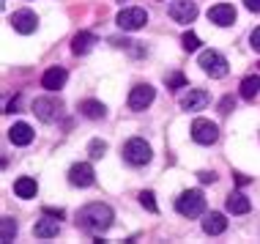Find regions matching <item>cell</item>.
Wrapping results in <instances>:
<instances>
[{"label": "cell", "mask_w": 260, "mask_h": 244, "mask_svg": "<svg viewBox=\"0 0 260 244\" xmlns=\"http://www.w3.org/2000/svg\"><path fill=\"white\" fill-rule=\"evenodd\" d=\"M115 220V211L107 203H88L85 208L77 211V228L85 233H104Z\"/></svg>", "instance_id": "6da1fadb"}, {"label": "cell", "mask_w": 260, "mask_h": 244, "mask_svg": "<svg viewBox=\"0 0 260 244\" xmlns=\"http://www.w3.org/2000/svg\"><path fill=\"white\" fill-rule=\"evenodd\" d=\"M175 211H178L181 217H189V220L200 217V214L206 211V198H203V192L200 190L181 192L178 198H175Z\"/></svg>", "instance_id": "7a4b0ae2"}, {"label": "cell", "mask_w": 260, "mask_h": 244, "mask_svg": "<svg viewBox=\"0 0 260 244\" xmlns=\"http://www.w3.org/2000/svg\"><path fill=\"white\" fill-rule=\"evenodd\" d=\"M200 69L208 74V77H214V80H222V77H228V72H230V64H228V58H224L222 52H216V50H206V52H200Z\"/></svg>", "instance_id": "3957f363"}, {"label": "cell", "mask_w": 260, "mask_h": 244, "mask_svg": "<svg viewBox=\"0 0 260 244\" xmlns=\"http://www.w3.org/2000/svg\"><path fill=\"white\" fill-rule=\"evenodd\" d=\"M151 157H153V151H151V145L145 143L143 137H132V140L123 145V159H126L129 165H135V167L148 165Z\"/></svg>", "instance_id": "277c9868"}, {"label": "cell", "mask_w": 260, "mask_h": 244, "mask_svg": "<svg viewBox=\"0 0 260 244\" xmlns=\"http://www.w3.org/2000/svg\"><path fill=\"white\" fill-rule=\"evenodd\" d=\"M115 22L121 30H140V27H145L148 25V11L145 9H123L121 14L115 17Z\"/></svg>", "instance_id": "5b68a950"}, {"label": "cell", "mask_w": 260, "mask_h": 244, "mask_svg": "<svg viewBox=\"0 0 260 244\" xmlns=\"http://www.w3.org/2000/svg\"><path fill=\"white\" fill-rule=\"evenodd\" d=\"M216 137H219V127L211 124L208 118H194L192 121V140L194 143L211 145V143H216Z\"/></svg>", "instance_id": "8992f818"}, {"label": "cell", "mask_w": 260, "mask_h": 244, "mask_svg": "<svg viewBox=\"0 0 260 244\" xmlns=\"http://www.w3.org/2000/svg\"><path fill=\"white\" fill-rule=\"evenodd\" d=\"M60 110H63L60 99H52V96H41V99L33 102V113H36V118H41L44 124L58 121V118H60Z\"/></svg>", "instance_id": "52a82bcc"}, {"label": "cell", "mask_w": 260, "mask_h": 244, "mask_svg": "<svg viewBox=\"0 0 260 244\" xmlns=\"http://www.w3.org/2000/svg\"><path fill=\"white\" fill-rule=\"evenodd\" d=\"M153 99H156V90H153V85H148V82H140V85H135V88H132V94H129V110L140 113V110L151 107Z\"/></svg>", "instance_id": "ba28073f"}, {"label": "cell", "mask_w": 260, "mask_h": 244, "mask_svg": "<svg viewBox=\"0 0 260 244\" xmlns=\"http://www.w3.org/2000/svg\"><path fill=\"white\" fill-rule=\"evenodd\" d=\"M167 14H170L173 22L189 25V22H194V17H198V6H194V0H173Z\"/></svg>", "instance_id": "9c48e42d"}, {"label": "cell", "mask_w": 260, "mask_h": 244, "mask_svg": "<svg viewBox=\"0 0 260 244\" xmlns=\"http://www.w3.org/2000/svg\"><path fill=\"white\" fill-rule=\"evenodd\" d=\"M11 27L17 33H33L39 27V17H36V11H30V9H19V11H14L11 14Z\"/></svg>", "instance_id": "30bf717a"}, {"label": "cell", "mask_w": 260, "mask_h": 244, "mask_svg": "<svg viewBox=\"0 0 260 244\" xmlns=\"http://www.w3.org/2000/svg\"><path fill=\"white\" fill-rule=\"evenodd\" d=\"M96 181V173H93V167H90L88 162H77L72 165V170H69V184L72 187H90Z\"/></svg>", "instance_id": "8fae6325"}, {"label": "cell", "mask_w": 260, "mask_h": 244, "mask_svg": "<svg viewBox=\"0 0 260 244\" xmlns=\"http://www.w3.org/2000/svg\"><path fill=\"white\" fill-rule=\"evenodd\" d=\"M208 19L214 25H219V27H230L236 22V9L230 3H216V6L208 9Z\"/></svg>", "instance_id": "7c38bea8"}, {"label": "cell", "mask_w": 260, "mask_h": 244, "mask_svg": "<svg viewBox=\"0 0 260 244\" xmlns=\"http://www.w3.org/2000/svg\"><path fill=\"white\" fill-rule=\"evenodd\" d=\"M66 80H69L66 69H63V66H50V69L44 72V77H41V88H47V90H60L63 85H66Z\"/></svg>", "instance_id": "4fadbf2b"}, {"label": "cell", "mask_w": 260, "mask_h": 244, "mask_svg": "<svg viewBox=\"0 0 260 244\" xmlns=\"http://www.w3.org/2000/svg\"><path fill=\"white\" fill-rule=\"evenodd\" d=\"M58 233H60L58 217L50 220V214H44V217L36 220V225H33V236H36V239H55Z\"/></svg>", "instance_id": "5bb4252c"}, {"label": "cell", "mask_w": 260, "mask_h": 244, "mask_svg": "<svg viewBox=\"0 0 260 244\" xmlns=\"http://www.w3.org/2000/svg\"><path fill=\"white\" fill-rule=\"evenodd\" d=\"M208 104V94L203 88H192L189 94L181 99V107L186 110V113H194V110H203Z\"/></svg>", "instance_id": "9a60e30c"}, {"label": "cell", "mask_w": 260, "mask_h": 244, "mask_svg": "<svg viewBox=\"0 0 260 244\" xmlns=\"http://www.w3.org/2000/svg\"><path fill=\"white\" fill-rule=\"evenodd\" d=\"M9 140H11L14 145H30V143H33V129H30V124H25V121L14 124V127L9 129Z\"/></svg>", "instance_id": "2e32d148"}, {"label": "cell", "mask_w": 260, "mask_h": 244, "mask_svg": "<svg viewBox=\"0 0 260 244\" xmlns=\"http://www.w3.org/2000/svg\"><path fill=\"white\" fill-rule=\"evenodd\" d=\"M36 192H39L36 178H30V176H19L17 181H14V195H17V198L30 200V198H36Z\"/></svg>", "instance_id": "e0dca14e"}, {"label": "cell", "mask_w": 260, "mask_h": 244, "mask_svg": "<svg viewBox=\"0 0 260 244\" xmlns=\"http://www.w3.org/2000/svg\"><path fill=\"white\" fill-rule=\"evenodd\" d=\"M96 41H99V39H96L90 30H80V33L72 39V52H74V55H88L90 50H93Z\"/></svg>", "instance_id": "ac0fdd59"}, {"label": "cell", "mask_w": 260, "mask_h": 244, "mask_svg": "<svg viewBox=\"0 0 260 244\" xmlns=\"http://www.w3.org/2000/svg\"><path fill=\"white\" fill-rule=\"evenodd\" d=\"M203 231H206L208 236L224 233V231H228V220H224V214H219V211L206 214V220H203Z\"/></svg>", "instance_id": "d6986e66"}, {"label": "cell", "mask_w": 260, "mask_h": 244, "mask_svg": "<svg viewBox=\"0 0 260 244\" xmlns=\"http://www.w3.org/2000/svg\"><path fill=\"white\" fill-rule=\"evenodd\" d=\"M224 206H228L230 214H249V208H252L249 198L244 192H230L228 200H224Z\"/></svg>", "instance_id": "ffe728a7"}, {"label": "cell", "mask_w": 260, "mask_h": 244, "mask_svg": "<svg viewBox=\"0 0 260 244\" xmlns=\"http://www.w3.org/2000/svg\"><path fill=\"white\" fill-rule=\"evenodd\" d=\"M80 113L85 118H90V121H99V118L107 115V107H104L102 102H96V99H85L80 104Z\"/></svg>", "instance_id": "44dd1931"}, {"label": "cell", "mask_w": 260, "mask_h": 244, "mask_svg": "<svg viewBox=\"0 0 260 244\" xmlns=\"http://www.w3.org/2000/svg\"><path fill=\"white\" fill-rule=\"evenodd\" d=\"M260 94V74H249V77L241 80V96L247 102H252Z\"/></svg>", "instance_id": "7402d4cb"}, {"label": "cell", "mask_w": 260, "mask_h": 244, "mask_svg": "<svg viewBox=\"0 0 260 244\" xmlns=\"http://www.w3.org/2000/svg\"><path fill=\"white\" fill-rule=\"evenodd\" d=\"M14 236H17V222H14V217H3L0 220V241L9 244L14 241Z\"/></svg>", "instance_id": "603a6c76"}, {"label": "cell", "mask_w": 260, "mask_h": 244, "mask_svg": "<svg viewBox=\"0 0 260 244\" xmlns=\"http://www.w3.org/2000/svg\"><path fill=\"white\" fill-rule=\"evenodd\" d=\"M140 203H143V208H148L151 214H156V211H159V206H156V195H153L151 190L140 192Z\"/></svg>", "instance_id": "cb8c5ba5"}, {"label": "cell", "mask_w": 260, "mask_h": 244, "mask_svg": "<svg viewBox=\"0 0 260 244\" xmlns=\"http://www.w3.org/2000/svg\"><path fill=\"white\" fill-rule=\"evenodd\" d=\"M104 151H107V143L99 140V137L88 143V154H90V159H102V157H104Z\"/></svg>", "instance_id": "d4e9b609"}, {"label": "cell", "mask_w": 260, "mask_h": 244, "mask_svg": "<svg viewBox=\"0 0 260 244\" xmlns=\"http://www.w3.org/2000/svg\"><path fill=\"white\" fill-rule=\"evenodd\" d=\"M165 82H167V88H170V90L186 88V77H184L181 72H175V74H170V77H165Z\"/></svg>", "instance_id": "484cf974"}, {"label": "cell", "mask_w": 260, "mask_h": 244, "mask_svg": "<svg viewBox=\"0 0 260 244\" xmlns=\"http://www.w3.org/2000/svg\"><path fill=\"white\" fill-rule=\"evenodd\" d=\"M181 44H184V50H186V52H194V50H200V39L194 36V33H184V39H181Z\"/></svg>", "instance_id": "4316f807"}, {"label": "cell", "mask_w": 260, "mask_h": 244, "mask_svg": "<svg viewBox=\"0 0 260 244\" xmlns=\"http://www.w3.org/2000/svg\"><path fill=\"white\" fill-rule=\"evenodd\" d=\"M230 110H236V99H233V96H224V99L219 102V113H222V115H228Z\"/></svg>", "instance_id": "83f0119b"}, {"label": "cell", "mask_w": 260, "mask_h": 244, "mask_svg": "<svg viewBox=\"0 0 260 244\" xmlns=\"http://www.w3.org/2000/svg\"><path fill=\"white\" fill-rule=\"evenodd\" d=\"M198 178H200V184H214V181H216V173H214V170H200Z\"/></svg>", "instance_id": "f1b7e54d"}, {"label": "cell", "mask_w": 260, "mask_h": 244, "mask_svg": "<svg viewBox=\"0 0 260 244\" xmlns=\"http://www.w3.org/2000/svg\"><path fill=\"white\" fill-rule=\"evenodd\" d=\"M249 44H252V50L260 52V27H255V30L249 33Z\"/></svg>", "instance_id": "f546056e"}, {"label": "cell", "mask_w": 260, "mask_h": 244, "mask_svg": "<svg viewBox=\"0 0 260 244\" xmlns=\"http://www.w3.org/2000/svg\"><path fill=\"white\" fill-rule=\"evenodd\" d=\"M244 6H247L249 11H255V14L260 11V0H244Z\"/></svg>", "instance_id": "4dcf8cb0"}, {"label": "cell", "mask_w": 260, "mask_h": 244, "mask_svg": "<svg viewBox=\"0 0 260 244\" xmlns=\"http://www.w3.org/2000/svg\"><path fill=\"white\" fill-rule=\"evenodd\" d=\"M44 214H50V217H58V220H60V217H63V208H50V206H47Z\"/></svg>", "instance_id": "1f68e13d"}, {"label": "cell", "mask_w": 260, "mask_h": 244, "mask_svg": "<svg viewBox=\"0 0 260 244\" xmlns=\"http://www.w3.org/2000/svg\"><path fill=\"white\" fill-rule=\"evenodd\" d=\"M236 181H238V187H244V184H249V178H247V176H241V173H238V176H236Z\"/></svg>", "instance_id": "d6a6232c"}]
</instances>
